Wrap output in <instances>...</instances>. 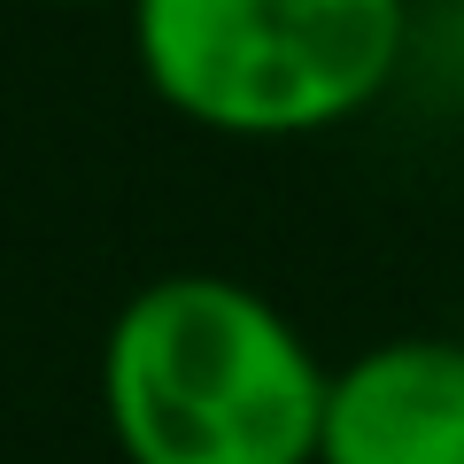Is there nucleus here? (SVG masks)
I'll list each match as a JSON object with an SVG mask.
<instances>
[{"instance_id": "obj_3", "label": "nucleus", "mask_w": 464, "mask_h": 464, "mask_svg": "<svg viewBox=\"0 0 464 464\" xmlns=\"http://www.w3.org/2000/svg\"><path fill=\"white\" fill-rule=\"evenodd\" d=\"M317 464H464V341H372L325 380Z\"/></svg>"}, {"instance_id": "obj_2", "label": "nucleus", "mask_w": 464, "mask_h": 464, "mask_svg": "<svg viewBox=\"0 0 464 464\" xmlns=\"http://www.w3.org/2000/svg\"><path fill=\"white\" fill-rule=\"evenodd\" d=\"M148 93L217 140H310L395 85L411 0H124Z\"/></svg>"}, {"instance_id": "obj_4", "label": "nucleus", "mask_w": 464, "mask_h": 464, "mask_svg": "<svg viewBox=\"0 0 464 464\" xmlns=\"http://www.w3.org/2000/svg\"><path fill=\"white\" fill-rule=\"evenodd\" d=\"M54 8H109V0H54Z\"/></svg>"}, {"instance_id": "obj_1", "label": "nucleus", "mask_w": 464, "mask_h": 464, "mask_svg": "<svg viewBox=\"0 0 464 464\" xmlns=\"http://www.w3.org/2000/svg\"><path fill=\"white\" fill-rule=\"evenodd\" d=\"M325 356L248 279L163 271L101 341V418L124 464H317Z\"/></svg>"}]
</instances>
